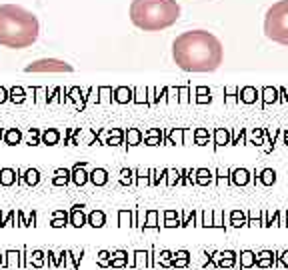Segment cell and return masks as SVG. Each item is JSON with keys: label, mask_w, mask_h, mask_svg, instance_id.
Instances as JSON below:
<instances>
[{"label": "cell", "mask_w": 288, "mask_h": 270, "mask_svg": "<svg viewBox=\"0 0 288 270\" xmlns=\"http://www.w3.org/2000/svg\"><path fill=\"white\" fill-rule=\"evenodd\" d=\"M128 268H136V270L154 268V258H152L150 250H134V252H130Z\"/></svg>", "instance_id": "cell-6"}, {"label": "cell", "mask_w": 288, "mask_h": 270, "mask_svg": "<svg viewBox=\"0 0 288 270\" xmlns=\"http://www.w3.org/2000/svg\"><path fill=\"white\" fill-rule=\"evenodd\" d=\"M156 228H158V212L150 210L146 216V224H144L142 230H156Z\"/></svg>", "instance_id": "cell-18"}, {"label": "cell", "mask_w": 288, "mask_h": 270, "mask_svg": "<svg viewBox=\"0 0 288 270\" xmlns=\"http://www.w3.org/2000/svg\"><path fill=\"white\" fill-rule=\"evenodd\" d=\"M104 222H106V216H104V212H100V210H94V212H90V214H88V224H90L92 228H102V226H104Z\"/></svg>", "instance_id": "cell-14"}, {"label": "cell", "mask_w": 288, "mask_h": 270, "mask_svg": "<svg viewBox=\"0 0 288 270\" xmlns=\"http://www.w3.org/2000/svg\"><path fill=\"white\" fill-rule=\"evenodd\" d=\"M286 142H288V134H286Z\"/></svg>", "instance_id": "cell-51"}, {"label": "cell", "mask_w": 288, "mask_h": 270, "mask_svg": "<svg viewBox=\"0 0 288 270\" xmlns=\"http://www.w3.org/2000/svg\"><path fill=\"white\" fill-rule=\"evenodd\" d=\"M164 226H166V228H174V226H182V220L178 218V214H176V212H172V210H168V212L164 214Z\"/></svg>", "instance_id": "cell-17"}, {"label": "cell", "mask_w": 288, "mask_h": 270, "mask_svg": "<svg viewBox=\"0 0 288 270\" xmlns=\"http://www.w3.org/2000/svg\"><path fill=\"white\" fill-rule=\"evenodd\" d=\"M196 140H198V144H204L206 142V132L204 130H198L196 132Z\"/></svg>", "instance_id": "cell-43"}, {"label": "cell", "mask_w": 288, "mask_h": 270, "mask_svg": "<svg viewBox=\"0 0 288 270\" xmlns=\"http://www.w3.org/2000/svg\"><path fill=\"white\" fill-rule=\"evenodd\" d=\"M130 176H132V172H130V170H122V182H124V184H128V182H130Z\"/></svg>", "instance_id": "cell-45"}, {"label": "cell", "mask_w": 288, "mask_h": 270, "mask_svg": "<svg viewBox=\"0 0 288 270\" xmlns=\"http://www.w3.org/2000/svg\"><path fill=\"white\" fill-rule=\"evenodd\" d=\"M58 138H60V136H58V132H56V130H46V132L42 134V140H44L46 144H56V142H58Z\"/></svg>", "instance_id": "cell-24"}, {"label": "cell", "mask_w": 288, "mask_h": 270, "mask_svg": "<svg viewBox=\"0 0 288 270\" xmlns=\"http://www.w3.org/2000/svg\"><path fill=\"white\" fill-rule=\"evenodd\" d=\"M274 180H276L274 170H264V172H262V182H264V184H272Z\"/></svg>", "instance_id": "cell-33"}, {"label": "cell", "mask_w": 288, "mask_h": 270, "mask_svg": "<svg viewBox=\"0 0 288 270\" xmlns=\"http://www.w3.org/2000/svg\"><path fill=\"white\" fill-rule=\"evenodd\" d=\"M192 222H194V212H186L184 220H182V226H190Z\"/></svg>", "instance_id": "cell-39"}, {"label": "cell", "mask_w": 288, "mask_h": 270, "mask_svg": "<svg viewBox=\"0 0 288 270\" xmlns=\"http://www.w3.org/2000/svg\"><path fill=\"white\" fill-rule=\"evenodd\" d=\"M264 36L280 46H288V0H278L266 10Z\"/></svg>", "instance_id": "cell-4"}, {"label": "cell", "mask_w": 288, "mask_h": 270, "mask_svg": "<svg viewBox=\"0 0 288 270\" xmlns=\"http://www.w3.org/2000/svg\"><path fill=\"white\" fill-rule=\"evenodd\" d=\"M232 174H234L232 180H234L236 184H246V182H248V172H246V170H234Z\"/></svg>", "instance_id": "cell-25"}, {"label": "cell", "mask_w": 288, "mask_h": 270, "mask_svg": "<svg viewBox=\"0 0 288 270\" xmlns=\"http://www.w3.org/2000/svg\"><path fill=\"white\" fill-rule=\"evenodd\" d=\"M226 180H228V178H226V172H218V182H220V184H224Z\"/></svg>", "instance_id": "cell-48"}, {"label": "cell", "mask_w": 288, "mask_h": 270, "mask_svg": "<svg viewBox=\"0 0 288 270\" xmlns=\"http://www.w3.org/2000/svg\"><path fill=\"white\" fill-rule=\"evenodd\" d=\"M212 226H216V228H222L224 226V220H222V214L220 212H214V224Z\"/></svg>", "instance_id": "cell-40"}, {"label": "cell", "mask_w": 288, "mask_h": 270, "mask_svg": "<svg viewBox=\"0 0 288 270\" xmlns=\"http://www.w3.org/2000/svg\"><path fill=\"white\" fill-rule=\"evenodd\" d=\"M228 142V134L224 130H218L216 132V144H226Z\"/></svg>", "instance_id": "cell-36"}, {"label": "cell", "mask_w": 288, "mask_h": 270, "mask_svg": "<svg viewBox=\"0 0 288 270\" xmlns=\"http://www.w3.org/2000/svg\"><path fill=\"white\" fill-rule=\"evenodd\" d=\"M22 254H24V260H26V268H44L48 266L46 262V252L44 250H30V248H22Z\"/></svg>", "instance_id": "cell-7"}, {"label": "cell", "mask_w": 288, "mask_h": 270, "mask_svg": "<svg viewBox=\"0 0 288 270\" xmlns=\"http://www.w3.org/2000/svg\"><path fill=\"white\" fill-rule=\"evenodd\" d=\"M38 178H40V176H38L36 170H26V172H24V180H26V184H36Z\"/></svg>", "instance_id": "cell-30"}, {"label": "cell", "mask_w": 288, "mask_h": 270, "mask_svg": "<svg viewBox=\"0 0 288 270\" xmlns=\"http://www.w3.org/2000/svg\"><path fill=\"white\" fill-rule=\"evenodd\" d=\"M172 60L184 72H214L224 60V48L208 30H186L172 42Z\"/></svg>", "instance_id": "cell-1"}, {"label": "cell", "mask_w": 288, "mask_h": 270, "mask_svg": "<svg viewBox=\"0 0 288 270\" xmlns=\"http://www.w3.org/2000/svg\"><path fill=\"white\" fill-rule=\"evenodd\" d=\"M126 138H128V144H138V142H140V138H142V134H140L138 130H128Z\"/></svg>", "instance_id": "cell-32"}, {"label": "cell", "mask_w": 288, "mask_h": 270, "mask_svg": "<svg viewBox=\"0 0 288 270\" xmlns=\"http://www.w3.org/2000/svg\"><path fill=\"white\" fill-rule=\"evenodd\" d=\"M46 262L54 270H64V250H48L46 252Z\"/></svg>", "instance_id": "cell-10"}, {"label": "cell", "mask_w": 288, "mask_h": 270, "mask_svg": "<svg viewBox=\"0 0 288 270\" xmlns=\"http://www.w3.org/2000/svg\"><path fill=\"white\" fill-rule=\"evenodd\" d=\"M70 224V218H52L50 226L52 228H62V226H68Z\"/></svg>", "instance_id": "cell-34"}, {"label": "cell", "mask_w": 288, "mask_h": 270, "mask_svg": "<svg viewBox=\"0 0 288 270\" xmlns=\"http://www.w3.org/2000/svg\"><path fill=\"white\" fill-rule=\"evenodd\" d=\"M150 254L154 258V268H172V254L170 250H156V248H150Z\"/></svg>", "instance_id": "cell-9"}, {"label": "cell", "mask_w": 288, "mask_h": 270, "mask_svg": "<svg viewBox=\"0 0 288 270\" xmlns=\"http://www.w3.org/2000/svg\"><path fill=\"white\" fill-rule=\"evenodd\" d=\"M236 264H238V254L234 250H224L222 260H220V268H234Z\"/></svg>", "instance_id": "cell-15"}, {"label": "cell", "mask_w": 288, "mask_h": 270, "mask_svg": "<svg viewBox=\"0 0 288 270\" xmlns=\"http://www.w3.org/2000/svg\"><path fill=\"white\" fill-rule=\"evenodd\" d=\"M176 176H178V172H176V174H174V172H170V178H168V182H170V184H174V180H176Z\"/></svg>", "instance_id": "cell-50"}, {"label": "cell", "mask_w": 288, "mask_h": 270, "mask_svg": "<svg viewBox=\"0 0 288 270\" xmlns=\"http://www.w3.org/2000/svg\"><path fill=\"white\" fill-rule=\"evenodd\" d=\"M256 268H260V270L274 268V258H256Z\"/></svg>", "instance_id": "cell-27"}, {"label": "cell", "mask_w": 288, "mask_h": 270, "mask_svg": "<svg viewBox=\"0 0 288 270\" xmlns=\"http://www.w3.org/2000/svg\"><path fill=\"white\" fill-rule=\"evenodd\" d=\"M64 270H78V262L74 260L70 250H64Z\"/></svg>", "instance_id": "cell-22"}, {"label": "cell", "mask_w": 288, "mask_h": 270, "mask_svg": "<svg viewBox=\"0 0 288 270\" xmlns=\"http://www.w3.org/2000/svg\"><path fill=\"white\" fill-rule=\"evenodd\" d=\"M84 224H88V216L82 212V206L76 204V206L72 208V212H70V226H74V228H82Z\"/></svg>", "instance_id": "cell-12"}, {"label": "cell", "mask_w": 288, "mask_h": 270, "mask_svg": "<svg viewBox=\"0 0 288 270\" xmlns=\"http://www.w3.org/2000/svg\"><path fill=\"white\" fill-rule=\"evenodd\" d=\"M170 140H172L174 144H180V142H182V132H180V130H174V132L170 134Z\"/></svg>", "instance_id": "cell-41"}, {"label": "cell", "mask_w": 288, "mask_h": 270, "mask_svg": "<svg viewBox=\"0 0 288 270\" xmlns=\"http://www.w3.org/2000/svg\"><path fill=\"white\" fill-rule=\"evenodd\" d=\"M230 224H232L234 228H240V226H246L248 222H246V218H244V214L236 210V212L230 214Z\"/></svg>", "instance_id": "cell-19"}, {"label": "cell", "mask_w": 288, "mask_h": 270, "mask_svg": "<svg viewBox=\"0 0 288 270\" xmlns=\"http://www.w3.org/2000/svg\"><path fill=\"white\" fill-rule=\"evenodd\" d=\"M26 72H72V64L60 60V58H40L30 62L26 68Z\"/></svg>", "instance_id": "cell-5"}, {"label": "cell", "mask_w": 288, "mask_h": 270, "mask_svg": "<svg viewBox=\"0 0 288 270\" xmlns=\"http://www.w3.org/2000/svg\"><path fill=\"white\" fill-rule=\"evenodd\" d=\"M280 256H282V268H284V270H288V250H282V254H280Z\"/></svg>", "instance_id": "cell-44"}, {"label": "cell", "mask_w": 288, "mask_h": 270, "mask_svg": "<svg viewBox=\"0 0 288 270\" xmlns=\"http://www.w3.org/2000/svg\"><path fill=\"white\" fill-rule=\"evenodd\" d=\"M40 22L36 14L18 4H0V46L20 50L38 40Z\"/></svg>", "instance_id": "cell-2"}, {"label": "cell", "mask_w": 288, "mask_h": 270, "mask_svg": "<svg viewBox=\"0 0 288 270\" xmlns=\"http://www.w3.org/2000/svg\"><path fill=\"white\" fill-rule=\"evenodd\" d=\"M190 252L188 250H176L172 254V268H188L190 266Z\"/></svg>", "instance_id": "cell-13"}, {"label": "cell", "mask_w": 288, "mask_h": 270, "mask_svg": "<svg viewBox=\"0 0 288 270\" xmlns=\"http://www.w3.org/2000/svg\"><path fill=\"white\" fill-rule=\"evenodd\" d=\"M128 16L144 32H160L178 22L180 4L176 0H132Z\"/></svg>", "instance_id": "cell-3"}, {"label": "cell", "mask_w": 288, "mask_h": 270, "mask_svg": "<svg viewBox=\"0 0 288 270\" xmlns=\"http://www.w3.org/2000/svg\"><path fill=\"white\" fill-rule=\"evenodd\" d=\"M138 182H140V184H146V182H148V178H146V172H140V178H138Z\"/></svg>", "instance_id": "cell-47"}, {"label": "cell", "mask_w": 288, "mask_h": 270, "mask_svg": "<svg viewBox=\"0 0 288 270\" xmlns=\"http://www.w3.org/2000/svg\"><path fill=\"white\" fill-rule=\"evenodd\" d=\"M14 170H0V184H4V186H10L14 182Z\"/></svg>", "instance_id": "cell-23"}, {"label": "cell", "mask_w": 288, "mask_h": 270, "mask_svg": "<svg viewBox=\"0 0 288 270\" xmlns=\"http://www.w3.org/2000/svg\"><path fill=\"white\" fill-rule=\"evenodd\" d=\"M198 182H200V184H208V182H210V172L200 170V172H198Z\"/></svg>", "instance_id": "cell-37"}, {"label": "cell", "mask_w": 288, "mask_h": 270, "mask_svg": "<svg viewBox=\"0 0 288 270\" xmlns=\"http://www.w3.org/2000/svg\"><path fill=\"white\" fill-rule=\"evenodd\" d=\"M214 224V212H210V210H206V212H202V226H212Z\"/></svg>", "instance_id": "cell-29"}, {"label": "cell", "mask_w": 288, "mask_h": 270, "mask_svg": "<svg viewBox=\"0 0 288 270\" xmlns=\"http://www.w3.org/2000/svg\"><path fill=\"white\" fill-rule=\"evenodd\" d=\"M72 252V256H74V260L78 262V266H80V262H82V256H84V248H74V250H70Z\"/></svg>", "instance_id": "cell-38"}, {"label": "cell", "mask_w": 288, "mask_h": 270, "mask_svg": "<svg viewBox=\"0 0 288 270\" xmlns=\"http://www.w3.org/2000/svg\"><path fill=\"white\" fill-rule=\"evenodd\" d=\"M4 258H6V270H22L26 268V260H24V254L22 250H4Z\"/></svg>", "instance_id": "cell-8"}, {"label": "cell", "mask_w": 288, "mask_h": 270, "mask_svg": "<svg viewBox=\"0 0 288 270\" xmlns=\"http://www.w3.org/2000/svg\"><path fill=\"white\" fill-rule=\"evenodd\" d=\"M126 266H128V258H120V256L110 258V268H126Z\"/></svg>", "instance_id": "cell-28"}, {"label": "cell", "mask_w": 288, "mask_h": 270, "mask_svg": "<svg viewBox=\"0 0 288 270\" xmlns=\"http://www.w3.org/2000/svg\"><path fill=\"white\" fill-rule=\"evenodd\" d=\"M246 226H262V220L258 218V212H252L250 214V220H248Z\"/></svg>", "instance_id": "cell-35"}, {"label": "cell", "mask_w": 288, "mask_h": 270, "mask_svg": "<svg viewBox=\"0 0 288 270\" xmlns=\"http://www.w3.org/2000/svg\"><path fill=\"white\" fill-rule=\"evenodd\" d=\"M238 266H240V270L256 268V252H252V250H242V252L238 254Z\"/></svg>", "instance_id": "cell-11"}, {"label": "cell", "mask_w": 288, "mask_h": 270, "mask_svg": "<svg viewBox=\"0 0 288 270\" xmlns=\"http://www.w3.org/2000/svg\"><path fill=\"white\" fill-rule=\"evenodd\" d=\"M86 176H88V174L82 170V166H80V164H78V166L72 170V180H74L78 186H82V184L86 182Z\"/></svg>", "instance_id": "cell-21"}, {"label": "cell", "mask_w": 288, "mask_h": 270, "mask_svg": "<svg viewBox=\"0 0 288 270\" xmlns=\"http://www.w3.org/2000/svg\"><path fill=\"white\" fill-rule=\"evenodd\" d=\"M274 254H276V252H272V250H260V252L256 254V258H274Z\"/></svg>", "instance_id": "cell-42"}, {"label": "cell", "mask_w": 288, "mask_h": 270, "mask_svg": "<svg viewBox=\"0 0 288 270\" xmlns=\"http://www.w3.org/2000/svg\"><path fill=\"white\" fill-rule=\"evenodd\" d=\"M110 258H112V252L100 250L98 254H96V266L98 268H110Z\"/></svg>", "instance_id": "cell-16"}, {"label": "cell", "mask_w": 288, "mask_h": 270, "mask_svg": "<svg viewBox=\"0 0 288 270\" xmlns=\"http://www.w3.org/2000/svg\"><path fill=\"white\" fill-rule=\"evenodd\" d=\"M92 182L96 184V186H102V184H106V180H108V176H106V170H102V168H96L92 174Z\"/></svg>", "instance_id": "cell-20"}, {"label": "cell", "mask_w": 288, "mask_h": 270, "mask_svg": "<svg viewBox=\"0 0 288 270\" xmlns=\"http://www.w3.org/2000/svg\"><path fill=\"white\" fill-rule=\"evenodd\" d=\"M20 140V132L18 130H8L6 132V144H16Z\"/></svg>", "instance_id": "cell-31"}, {"label": "cell", "mask_w": 288, "mask_h": 270, "mask_svg": "<svg viewBox=\"0 0 288 270\" xmlns=\"http://www.w3.org/2000/svg\"><path fill=\"white\" fill-rule=\"evenodd\" d=\"M132 218H134V216H132L130 212L120 210V214H118V224H120V226H128V224H132Z\"/></svg>", "instance_id": "cell-26"}, {"label": "cell", "mask_w": 288, "mask_h": 270, "mask_svg": "<svg viewBox=\"0 0 288 270\" xmlns=\"http://www.w3.org/2000/svg\"><path fill=\"white\" fill-rule=\"evenodd\" d=\"M6 266V258H4V252H0V268Z\"/></svg>", "instance_id": "cell-49"}, {"label": "cell", "mask_w": 288, "mask_h": 270, "mask_svg": "<svg viewBox=\"0 0 288 270\" xmlns=\"http://www.w3.org/2000/svg\"><path fill=\"white\" fill-rule=\"evenodd\" d=\"M52 218H70V216H68L66 212H62V210H58V212H54V214H52Z\"/></svg>", "instance_id": "cell-46"}]
</instances>
